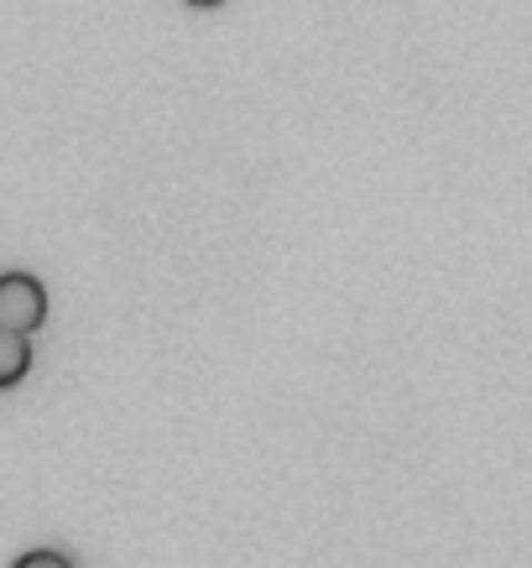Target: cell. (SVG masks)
Segmentation results:
<instances>
[{"instance_id": "1", "label": "cell", "mask_w": 532, "mask_h": 568, "mask_svg": "<svg viewBox=\"0 0 532 568\" xmlns=\"http://www.w3.org/2000/svg\"><path fill=\"white\" fill-rule=\"evenodd\" d=\"M42 324H48V287L27 272H6L0 276V328L37 334Z\"/></svg>"}, {"instance_id": "2", "label": "cell", "mask_w": 532, "mask_h": 568, "mask_svg": "<svg viewBox=\"0 0 532 568\" xmlns=\"http://www.w3.org/2000/svg\"><path fill=\"white\" fill-rule=\"evenodd\" d=\"M32 371V334H17V328H0V392L21 386Z\"/></svg>"}, {"instance_id": "3", "label": "cell", "mask_w": 532, "mask_h": 568, "mask_svg": "<svg viewBox=\"0 0 532 568\" xmlns=\"http://www.w3.org/2000/svg\"><path fill=\"white\" fill-rule=\"evenodd\" d=\"M11 568H73L63 552H52V548H32V552H21Z\"/></svg>"}, {"instance_id": "4", "label": "cell", "mask_w": 532, "mask_h": 568, "mask_svg": "<svg viewBox=\"0 0 532 568\" xmlns=\"http://www.w3.org/2000/svg\"><path fill=\"white\" fill-rule=\"evenodd\" d=\"M189 6H199V11H209V6H224V0H189Z\"/></svg>"}]
</instances>
